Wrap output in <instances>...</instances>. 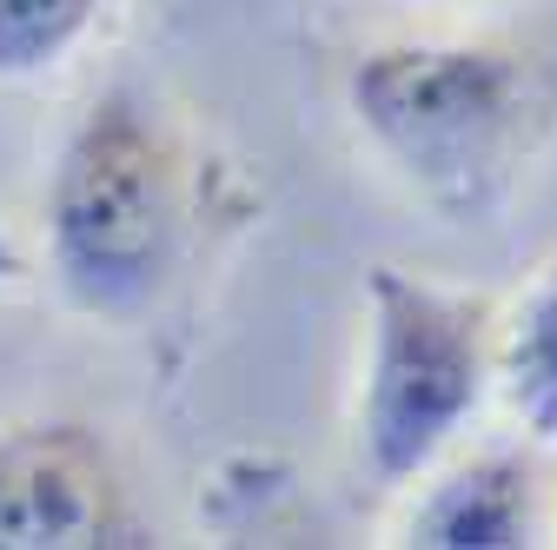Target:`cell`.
I'll return each mask as SVG.
<instances>
[{
  "mask_svg": "<svg viewBox=\"0 0 557 550\" xmlns=\"http://www.w3.org/2000/svg\"><path fill=\"white\" fill-rule=\"evenodd\" d=\"M498 299L411 265L366 272L359 464L398 491L425 477L498 385Z\"/></svg>",
  "mask_w": 557,
  "mask_h": 550,
  "instance_id": "obj_2",
  "label": "cell"
},
{
  "mask_svg": "<svg viewBox=\"0 0 557 550\" xmlns=\"http://www.w3.org/2000/svg\"><path fill=\"white\" fill-rule=\"evenodd\" d=\"M531 530H537L531 464L511 451L451 464L405 524V537L425 550H518L531 543Z\"/></svg>",
  "mask_w": 557,
  "mask_h": 550,
  "instance_id": "obj_5",
  "label": "cell"
},
{
  "mask_svg": "<svg viewBox=\"0 0 557 550\" xmlns=\"http://www.w3.org/2000/svg\"><path fill=\"white\" fill-rule=\"evenodd\" d=\"M126 543V511L100 445L74 425L0 438V550Z\"/></svg>",
  "mask_w": 557,
  "mask_h": 550,
  "instance_id": "obj_4",
  "label": "cell"
},
{
  "mask_svg": "<svg viewBox=\"0 0 557 550\" xmlns=\"http://www.w3.org/2000/svg\"><path fill=\"white\" fill-rule=\"evenodd\" d=\"M345 107L432 213L492 226L557 140V34L366 47L345 74Z\"/></svg>",
  "mask_w": 557,
  "mask_h": 550,
  "instance_id": "obj_1",
  "label": "cell"
},
{
  "mask_svg": "<svg viewBox=\"0 0 557 550\" xmlns=\"http://www.w3.org/2000/svg\"><path fill=\"white\" fill-rule=\"evenodd\" d=\"M498 391L531 438H557V252L531 265L518 299L498 312Z\"/></svg>",
  "mask_w": 557,
  "mask_h": 550,
  "instance_id": "obj_6",
  "label": "cell"
},
{
  "mask_svg": "<svg viewBox=\"0 0 557 550\" xmlns=\"http://www.w3.org/2000/svg\"><path fill=\"white\" fill-rule=\"evenodd\" d=\"M21 272H27V259H21V246H14L8 233H0V279H21Z\"/></svg>",
  "mask_w": 557,
  "mask_h": 550,
  "instance_id": "obj_8",
  "label": "cell"
},
{
  "mask_svg": "<svg viewBox=\"0 0 557 550\" xmlns=\"http://www.w3.org/2000/svg\"><path fill=\"white\" fill-rule=\"evenodd\" d=\"M180 233L173 153L133 93L100 100L60 147L47 186L53 279L81 312L126 318L166 279Z\"/></svg>",
  "mask_w": 557,
  "mask_h": 550,
  "instance_id": "obj_3",
  "label": "cell"
},
{
  "mask_svg": "<svg viewBox=\"0 0 557 550\" xmlns=\"http://www.w3.org/2000/svg\"><path fill=\"white\" fill-rule=\"evenodd\" d=\"M100 0H0V80H34L87 40Z\"/></svg>",
  "mask_w": 557,
  "mask_h": 550,
  "instance_id": "obj_7",
  "label": "cell"
}]
</instances>
